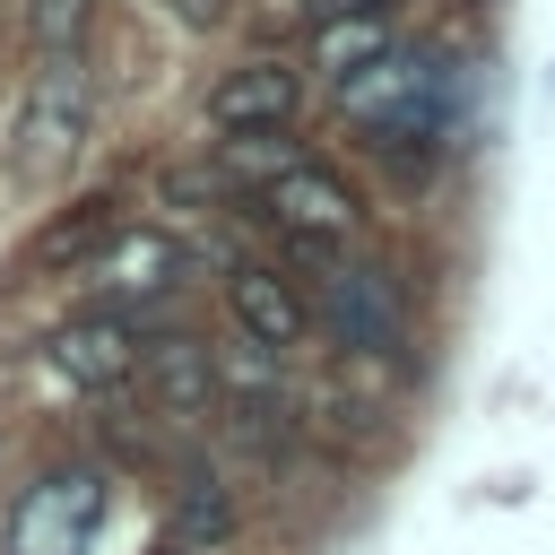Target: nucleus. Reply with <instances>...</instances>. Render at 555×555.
Instances as JSON below:
<instances>
[{"label":"nucleus","instance_id":"39448f33","mask_svg":"<svg viewBox=\"0 0 555 555\" xmlns=\"http://www.w3.org/2000/svg\"><path fill=\"white\" fill-rule=\"evenodd\" d=\"M295 113H304V69H286L278 52L234 61L217 78V95H208V130L217 139H278Z\"/></svg>","mask_w":555,"mask_h":555},{"label":"nucleus","instance_id":"9b49d317","mask_svg":"<svg viewBox=\"0 0 555 555\" xmlns=\"http://www.w3.org/2000/svg\"><path fill=\"white\" fill-rule=\"evenodd\" d=\"M113 243H121V234H113V199H78L69 217H52V225H43L35 260H43V269H61V260L78 269V260H104Z\"/></svg>","mask_w":555,"mask_h":555},{"label":"nucleus","instance_id":"1a4fd4ad","mask_svg":"<svg viewBox=\"0 0 555 555\" xmlns=\"http://www.w3.org/2000/svg\"><path fill=\"white\" fill-rule=\"evenodd\" d=\"M95 286L113 295V304H165L173 286H182V243L173 234H156V225H139V234H121L104 260H95Z\"/></svg>","mask_w":555,"mask_h":555},{"label":"nucleus","instance_id":"0eeeda50","mask_svg":"<svg viewBox=\"0 0 555 555\" xmlns=\"http://www.w3.org/2000/svg\"><path fill=\"white\" fill-rule=\"evenodd\" d=\"M87 130V52H43L35 61V87H26V165H61Z\"/></svg>","mask_w":555,"mask_h":555},{"label":"nucleus","instance_id":"423d86ee","mask_svg":"<svg viewBox=\"0 0 555 555\" xmlns=\"http://www.w3.org/2000/svg\"><path fill=\"white\" fill-rule=\"evenodd\" d=\"M225 312H234L243 347H260V356L304 347V330L321 321V312H312V295H304V286H295L278 260H243V269L225 278Z\"/></svg>","mask_w":555,"mask_h":555},{"label":"nucleus","instance_id":"f03ea898","mask_svg":"<svg viewBox=\"0 0 555 555\" xmlns=\"http://www.w3.org/2000/svg\"><path fill=\"white\" fill-rule=\"evenodd\" d=\"M104 520V477L95 468H52L9 503V555H78Z\"/></svg>","mask_w":555,"mask_h":555},{"label":"nucleus","instance_id":"2eb2a0df","mask_svg":"<svg viewBox=\"0 0 555 555\" xmlns=\"http://www.w3.org/2000/svg\"><path fill=\"white\" fill-rule=\"evenodd\" d=\"M217 9H225V0H182V17H217Z\"/></svg>","mask_w":555,"mask_h":555},{"label":"nucleus","instance_id":"dca6fc26","mask_svg":"<svg viewBox=\"0 0 555 555\" xmlns=\"http://www.w3.org/2000/svg\"><path fill=\"white\" fill-rule=\"evenodd\" d=\"M165 555H191V546H165Z\"/></svg>","mask_w":555,"mask_h":555},{"label":"nucleus","instance_id":"4468645a","mask_svg":"<svg viewBox=\"0 0 555 555\" xmlns=\"http://www.w3.org/2000/svg\"><path fill=\"white\" fill-rule=\"evenodd\" d=\"M364 9H390V0H312V26H330V17H364Z\"/></svg>","mask_w":555,"mask_h":555},{"label":"nucleus","instance_id":"f8f14e48","mask_svg":"<svg viewBox=\"0 0 555 555\" xmlns=\"http://www.w3.org/2000/svg\"><path fill=\"white\" fill-rule=\"evenodd\" d=\"M217 538H234V494L217 477L182 468V486H173V546H217Z\"/></svg>","mask_w":555,"mask_h":555},{"label":"nucleus","instance_id":"9d476101","mask_svg":"<svg viewBox=\"0 0 555 555\" xmlns=\"http://www.w3.org/2000/svg\"><path fill=\"white\" fill-rule=\"evenodd\" d=\"M147 399H156V416H173V425H191V416H217V364H208V347H191V338H165V347H147Z\"/></svg>","mask_w":555,"mask_h":555},{"label":"nucleus","instance_id":"ddd939ff","mask_svg":"<svg viewBox=\"0 0 555 555\" xmlns=\"http://www.w3.org/2000/svg\"><path fill=\"white\" fill-rule=\"evenodd\" d=\"M87 17H95V0H35V17H26L35 26V61L43 52H78L87 43Z\"/></svg>","mask_w":555,"mask_h":555},{"label":"nucleus","instance_id":"6e6552de","mask_svg":"<svg viewBox=\"0 0 555 555\" xmlns=\"http://www.w3.org/2000/svg\"><path fill=\"white\" fill-rule=\"evenodd\" d=\"M399 61V17L390 9H364V17H330V26H312V69L338 87V95H356L373 69H390Z\"/></svg>","mask_w":555,"mask_h":555},{"label":"nucleus","instance_id":"7ed1b4c3","mask_svg":"<svg viewBox=\"0 0 555 555\" xmlns=\"http://www.w3.org/2000/svg\"><path fill=\"white\" fill-rule=\"evenodd\" d=\"M260 217L278 225V243L286 251H338L347 234H356V191L330 173V165H286L269 191H260Z\"/></svg>","mask_w":555,"mask_h":555},{"label":"nucleus","instance_id":"20e7f679","mask_svg":"<svg viewBox=\"0 0 555 555\" xmlns=\"http://www.w3.org/2000/svg\"><path fill=\"white\" fill-rule=\"evenodd\" d=\"M52 364L69 390H121L147 373V312H78L52 330Z\"/></svg>","mask_w":555,"mask_h":555},{"label":"nucleus","instance_id":"f257e3e1","mask_svg":"<svg viewBox=\"0 0 555 555\" xmlns=\"http://www.w3.org/2000/svg\"><path fill=\"white\" fill-rule=\"evenodd\" d=\"M295 260H312V269H321L312 312L330 321V338H338L347 356H399V286H390L382 269L338 260V251H295Z\"/></svg>","mask_w":555,"mask_h":555}]
</instances>
